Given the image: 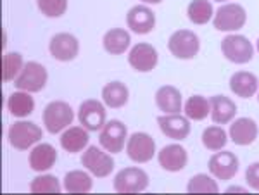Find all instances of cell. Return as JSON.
Segmentation results:
<instances>
[{
  "label": "cell",
  "mask_w": 259,
  "mask_h": 195,
  "mask_svg": "<svg viewBox=\"0 0 259 195\" xmlns=\"http://www.w3.org/2000/svg\"><path fill=\"white\" fill-rule=\"evenodd\" d=\"M47 69L38 62H26L24 68L21 69L18 78L14 80V85L18 90H24V92H40L47 83Z\"/></svg>",
  "instance_id": "3"
},
{
  "label": "cell",
  "mask_w": 259,
  "mask_h": 195,
  "mask_svg": "<svg viewBox=\"0 0 259 195\" xmlns=\"http://www.w3.org/2000/svg\"><path fill=\"white\" fill-rule=\"evenodd\" d=\"M7 107H9L11 114L16 116V118H26L35 109V101L31 99L30 92L18 90V92L11 93L9 101H7Z\"/></svg>",
  "instance_id": "26"
},
{
  "label": "cell",
  "mask_w": 259,
  "mask_h": 195,
  "mask_svg": "<svg viewBox=\"0 0 259 195\" xmlns=\"http://www.w3.org/2000/svg\"><path fill=\"white\" fill-rule=\"evenodd\" d=\"M130 92L126 85L121 81H111L102 88V101L111 109H119L128 102Z\"/></svg>",
  "instance_id": "25"
},
{
  "label": "cell",
  "mask_w": 259,
  "mask_h": 195,
  "mask_svg": "<svg viewBox=\"0 0 259 195\" xmlns=\"http://www.w3.org/2000/svg\"><path fill=\"white\" fill-rule=\"evenodd\" d=\"M207 168H209V173L218 180H232L233 176L239 171V159L233 152L223 151V152H216V154L211 156L209 163H207Z\"/></svg>",
  "instance_id": "11"
},
{
  "label": "cell",
  "mask_w": 259,
  "mask_h": 195,
  "mask_svg": "<svg viewBox=\"0 0 259 195\" xmlns=\"http://www.w3.org/2000/svg\"><path fill=\"white\" fill-rule=\"evenodd\" d=\"M126 24L132 31L145 35L150 33L156 26V14L147 6H135L128 11L126 14Z\"/></svg>",
  "instance_id": "15"
},
{
  "label": "cell",
  "mask_w": 259,
  "mask_h": 195,
  "mask_svg": "<svg viewBox=\"0 0 259 195\" xmlns=\"http://www.w3.org/2000/svg\"><path fill=\"white\" fill-rule=\"evenodd\" d=\"M161 131L171 140H185L190 135V123L187 116L166 114L157 118Z\"/></svg>",
  "instance_id": "16"
},
{
  "label": "cell",
  "mask_w": 259,
  "mask_h": 195,
  "mask_svg": "<svg viewBox=\"0 0 259 195\" xmlns=\"http://www.w3.org/2000/svg\"><path fill=\"white\" fill-rule=\"evenodd\" d=\"M257 52H259V38H257Z\"/></svg>",
  "instance_id": "39"
},
{
  "label": "cell",
  "mask_w": 259,
  "mask_h": 195,
  "mask_svg": "<svg viewBox=\"0 0 259 195\" xmlns=\"http://www.w3.org/2000/svg\"><path fill=\"white\" fill-rule=\"evenodd\" d=\"M227 133H225L223 128L220 126H209L204 130L202 133V143L207 151H212V152H218L221 149L227 145Z\"/></svg>",
  "instance_id": "31"
},
{
  "label": "cell",
  "mask_w": 259,
  "mask_h": 195,
  "mask_svg": "<svg viewBox=\"0 0 259 195\" xmlns=\"http://www.w3.org/2000/svg\"><path fill=\"white\" fill-rule=\"evenodd\" d=\"M156 104L157 107L166 114H178L182 113V93L178 88L171 85L161 86L156 92Z\"/></svg>",
  "instance_id": "20"
},
{
  "label": "cell",
  "mask_w": 259,
  "mask_h": 195,
  "mask_svg": "<svg viewBox=\"0 0 259 195\" xmlns=\"http://www.w3.org/2000/svg\"><path fill=\"white\" fill-rule=\"evenodd\" d=\"M214 2H227V0H214Z\"/></svg>",
  "instance_id": "38"
},
{
  "label": "cell",
  "mask_w": 259,
  "mask_h": 195,
  "mask_svg": "<svg viewBox=\"0 0 259 195\" xmlns=\"http://www.w3.org/2000/svg\"><path fill=\"white\" fill-rule=\"evenodd\" d=\"M38 7L49 18H59L68 9V0H38Z\"/></svg>",
  "instance_id": "34"
},
{
  "label": "cell",
  "mask_w": 259,
  "mask_h": 195,
  "mask_svg": "<svg viewBox=\"0 0 259 195\" xmlns=\"http://www.w3.org/2000/svg\"><path fill=\"white\" fill-rule=\"evenodd\" d=\"M230 88L235 95L242 99H250L259 88V81L252 73L247 71H237L230 78Z\"/></svg>",
  "instance_id": "22"
},
{
  "label": "cell",
  "mask_w": 259,
  "mask_h": 195,
  "mask_svg": "<svg viewBox=\"0 0 259 195\" xmlns=\"http://www.w3.org/2000/svg\"><path fill=\"white\" fill-rule=\"evenodd\" d=\"M74 118V113L69 104L56 101L50 102L44 109V124L49 133H61L66 126H69Z\"/></svg>",
  "instance_id": "1"
},
{
  "label": "cell",
  "mask_w": 259,
  "mask_h": 195,
  "mask_svg": "<svg viewBox=\"0 0 259 195\" xmlns=\"http://www.w3.org/2000/svg\"><path fill=\"white\" fill-rule=\"evenodd\" d=\"M168 48L177 59H192V57L197 56L200 41L194 31L178 30L169 36Z\"/></svg>",
  "instance_id": "5"
},
{
  "label": "cell",
  "mask_w": 259,
  "mask_h": 195,
  "mask_svg": "<svg viewBox=\"0 0 259 195\" xmlns=\"http://www.w3.org/2000/svg\"><path fill=\"white\" fill-rule=\"evenodd\" d=\"M149 186V175L140 168H124L114 178V190L119 193H139Z\"/></svg>",
  "instance_id": "4"
},
{
  "label": "cell",
  "mask_w": 259,
  "mask_h": 195,
  "mask_svg": "<svg viewBox=\"0 0 259 195\" xmlns=\"http://www.w3.org/2000/svg\"><path fill=\"white\" fill-rule=\"evenodd\" d=\"M23 68H24L23 57H21L18 52L6 54V56L2 57V80H4V83H9L12 80H16Z\"/></svg>",
  "instance_id": "30"
},
{
  "label": "cell",
  "mask_w": 259,
  "mask_h": 195,
  "mask_svg": "<svg viewBox=\"0 0 259 195\" xmlns=\"http://www.w3.org/2000/svg\"><path fill=\"white\" fill-rule=\"evenodd\" d=\"M221 52L228 61L235 64H245L252 59V43L242 35H228L221 41Z\"/></svg>",
  "instance_id": "6"
},
{
  "label": "cell",
  "mask_w": 259,
  "mask_h": 195,
  "mask_svg": "<svg viewBox=\"0 0 259 195\" xmlns=\"http://www.w3.org/2000/svg\"><path fill=\"white\" fill-rule=\"evenodd\" d=\"M230 138L237 145H250L257 138V124L250 118H240L230 126Z\"/></svg>",
  "instance_id": "18"
},
{
  "label": "cell",
  "mask_w": 259,
  "mask_h": 195,
  "mask_svg": "<svg viewBox=\"0 0 259 195\" xmlns=\"http://www.w3.org/2000/svg\"><path fill=\"white\" fill-rule=\"evenodd\" d=\"M257 101H259V99H257Z\"/></svg>",
  "instance_id": "40"
},
{
  "label": "cell",
  "mask_w": 259,
  "mask_h": 195,
  "mask_svg": "<svg viewBox=\"0 0 259 195\" xmlns=\"http://www.w3.org/2000/svg\"><path fill=\"white\" fill-rule=\"evenodd\" d=\"M187 190L190 193H216L220 192V186L207 175H195L187 185Z\"/></svg>",
  "instance_id": "32"
},
{
  "label": "cell",
  "mask_w": 259,
  "mask_h": 195,
  "mask_svg": "<svg viewBox=\"0 0 259 195\" xmlns=\"http://www.w3.org/2000/svg\"><path fill=\"white\" fill-rule=\"evenodd\" d=\"M57 159V152L56 149L50 143H38L35 149L30 152V168L33 171H47V169L52 168L56 164Z\"/></svg>",
  "instance_id": "21"
},
{
  "label": "cell",
  "mask_w": 259,
  "mask_h": 195,
  "mask_svg": "<svg viewBox=\"0 0 259 195\" xmlns=\"http://www.w3.org/2000/svg\"><path fill=\"white\" fill-rule=\"evenodd\" d=\"M126 154L139 164L149 163L156 154V142L147 133H133L126 142Z\"/></svg>",
  "instance_id": "9"
},
{
  "label": "cell",
  "mask_w": 259,
  "mask_h": 195,
  "mask_svg": "<svg viewBox=\"0 0 259 195\" xmlns=\"http://www.w3.org/2000/svg\"><path fill=\"white\" fill-rule=\"evenodd\" d=\"M78 119H80L81 126L87 128L89 131L102 130V126L106 124V107H104L102 102L89 99L80 106Z\"/></svg>",
  "instance_id": "12"
},
{
  "label": "cell",
  "mask_w": 259,
  "mask_h": 195,
  "mask_svg": "<svg viewBox=\"0 0 259 195\" xmlns=\"http://www.w3.org/2000/svg\"><path fill=\"white\" fill-rule=\"evenodd\" d=\"M104 48L112 56H119V54L126 52L132 38H130V33L126 30H121V28H112L104 35L102 38Z\"/></svg>",
  "instance_id": "24"
},
{
  "label": "cell",
  "mask_w": 259,
  "mask_h": 195,
  "mask_svg": "<svg viewBox=\"0 0 259 195\" xmlns=\"http://www.w3.org/2000/svg\"><path fill=\"white\" fill-rule=\"evenodd\" d=\"M245 181L252 190H259V163L250 164L245 171Z\"/></svg>",
  "instance_id": "35"
},
{
  "label": "cell",
  "mask_w": 259,
  "mask_h": 195,
  "mask_svg": "<svg viewBox=\"0 0 259 195\" xmlns=\"http://www.w3.org/2000/svg\"><path fill=\"white\" fill-rule=\"evenodd\" d=\"M92 176L85 171H69L64 176V188L69 193H87L92 190Z\"/></svg>",
  "instance_id": "28"
},
{
  "label": "cell",
  "mask_w": 259,
  "mask_h": 195,
  "mask_svg": "<svg viewBox=\"0 0 259 195\" xmlns=\"http://www.w3.org/2000/svg\"><path fill=\"white\" fill-rule=\"evenodd\" d=\"M183 113L192 121H202L211 114V104L202 95H192L183 106Z\"/></svg>",
  "instance_id": "27"
},
{
  "label": "cell",
  "mask_w": 259,
  "mask_h": 195,
  "mask_svg": "<svg viewBox=\"0 0 259 195\" xmlns=\"http://www.w3.org/2000/svg\"><path fill=\"white\" fill-rule=\"evenodd\" d=\"M81 164L83 168H87L92 175L97 178H106L114 169V159L109 154L100 151L99 147L87 149V152L81 156Z\"/></svg>",
  "instance_id": "10"
},
{
  "label": "cell",
  "mask_w": 259,
  "mask_h": 195,
  "mask_svg": "<svg viewBox=\"0 0 259 195\" xmlns=\"http://www.w3.org/2000/svg\"><path fill=\"white\" fill-rule=\"evenodd\" d=\"M159 164L162 169L171 173L182 171L187 166V161H189V156H187V151L178 143H171L166 145L164 149L159 152Z\"/></svg>",
  "instance_id": "17"
},
{
  "label": "cell",
  "mask_w": 259,
  "mask_h": 195,
  "mask_svg": "<svg viewBox=\"0 0 259 195\" xmlns=\"http://www.w3.org/2000/svg\"><path fill=\"white\" fill-rule=\"evenodd\" d=\"M128 62L135 71L149 73L157 66V52L152 45L145 43H135V47L128 54Z\"/></svg>",
  "instance_id": "13"
},
{
  "label": "cell",
  "mask_w": 259,
  "mask_h": 195,
  "mask_svg": "<svg viewBox=\"0 0 259 195\" xmlns=\"http://www.w3.org/2000/svg\"><path fill=\"white\" fill-rule=\"evenodd\" d=\"M30 190L33 193H59L61 185L59 180L52 175H44L38 176L30 183Z\"/></svg>",
  "instance_id": "33"
},
{
  "label": "cell",
  "mask_w": 259,
  "mask_h": 195,
  "mask_svg": "<svg viewBox=\"0 0 259 195\" xmlns=\"http://www.w3.org/2000/svg\"><path fill=\"white\" fill-rule=\"evenodd\" d=\"M49 51L52 54V57H56L57 61H73L78 56L80 43H78L76 36H73L71 33H57L50 40Z\"/></svg>",
  "instance_id": "14"
},
{
  "label": "cell",
  "mask_w": 259,
  "mask_h": 195,
  "mask_svg": "<svg viewBox=\"0 0 259 195\" xmlns=\"http://www.w3.org/2000/svg\"><path fill=\"white\" fill-rule=\"evenodd\" d=\"M89 130L81 126H73L69 130H66L61 136V147L66 152L76 154V152L83 151L89 143Z\"/></svg>",
  "instance_id": "23"
},
{
  "label": "cell",
  "mask_w": 259,
  "mask_h": 195,
  "mask_svg": "<svg viewBox=\"0 0 259 195\" xmlns=\"http://www.w3.org/2000/svg\"><path fill=\"white\" fill-rule=\"evenodd\" d=\"M247 21L245 9L240 4H225L212 18V24L218 31H237Z\"/></svg>",
  "instance_id": "2"
},
{
  "label": "cell",
  "mask_w": 259,
  "mask_h": 195,
  "mask_svg": "<svg viewBox=\"0 0 259 195\" xmlns=\"http://www.w3.org/2000/svg\"><path fill=\"white\" fill-rule=\"evenodd\" d=\"M126 135L128 130L124 126V123L118 121V119H112V121H107L102 126L99 135V142L109 154H119L124 147V142H126Z\"/></svg>",
  "instance_id": "8"
},
{
  "label": "cell",
  "mask_w": 259,
  "mask_h": 195,
  "mask_svg": "<svg viewBox=\"0 0 259 195\" xmlns=\"http://www.w3.org/2000/svg\"><path fill=\"white\" fill-rule=\"evenodd\" d=\"M41 138V130L35 123L16 121L9 128V142L18 151H26Z\"/></svg>",
  "instance_id": "7"
},
{
  "label": "cell",
  "mask_w": 259,
  "mask_h": 195,
  "mask_svg": "<svg viewBox=\"0 0 259 195\" xmlns=\"http://www.w3.org/2000/svg\"><path fill=\"white\" fill-rule=\"evenodd\" d=\"M211 104V119L216 124H228L235 118L237 106L232 99L225 97V95H214L209 99Z\"/></svg>",
  "instance_id": "19"
},
{
  "label": "cell",
  "mask_w": 259,
  "mask_h": 195,
  "mask_svg": "<svg viewBox=\"0 0 259 195\" xmlns=\"http://www.w3.org/2000/svg\"><path fill=\"white\" fill-rule=\"evenodd\" d=\"M230 192H245V188H239V186H228L227 193H230Z\"/></svg>",
  "instance_id": "36"
},
{
  "label": "cell",
  "mask_w": 259,
  "mask_h": 195,
  "mask_svg": "<svg viewBox=\"0 0 259 195\" xmlns=\"http://www.w3.org/2000/svg\"><path fill=\"white\" fill-rule=\"evenodd\" d=\"M140 2H144V4H161L162 0H140Z\"/></svg>",
  "instance_id": "37"
},
{
  "label": "cell",
  "mask_w": 259,
  "mask_h": 195,
  "mask_svg": "<svg viewBox=\"0 0 259 195\" xmlns=\"http://www.w3.org/2000/svg\"><path fill=\"white\" fill-rule=\"evenodd\" d=\"M187 14L194 24H206L214 18V11H212V4L209 0H192Z\"/></svg>",
  "instance_id": "29"
}]
</instances>
